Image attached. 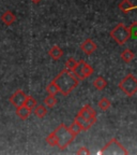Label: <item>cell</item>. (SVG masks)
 <instances>
[{"instance_id": "obj_16", "label": "cell", "mask_w": 137, "mask_h": 155, "mask_svg": "<svg viewBox=\"0 0 137 155\" xmlns=\"http://www.w3.org/2000/svg\"><path fill=\"white\" fill-rule=\"evenodd\" d=\"M85 61H77V65L76 67H75V69L73 70V72H74V74L77 77V79L79 81H83L85 80L84 77H83V65H84Z\"/></svg>"}, {"instance_id": "obj_27", "label": "cell", "mask_w": 137, "mask_h": 155, "mask_svg": "<svg viewBox=\"0 0 137 155\" xmlns=\"http://www.w3.org/2000/svg\"><path fill=\"white\" fill-rule=\"evenodd\" d=\"M31 1H32L33 3H36H36H40V2H41L42 0H31Z\"/></svg>"}, {"instance_id": "obj_14", "label": "cell", "mask_w": 137, "mask_h": 155, "mask_svg": "<svg viewBox=\"0 0 137 155\" xmlns=\"http://www.w3.org/2000/svg\"><path fill=\"white\" fill-rule=\"evenodd\" d=\"M32 111H33L34 115H36V117L43 119L44 116L47 114V108H46L45 106H36Z\"/></svg>"}, {"instance_id": "obj_17", "label": "cell", "mask_w": 137, "mask_h": 155, "mask_svg": "<svg viewBox=\"0 0 137 155\" xmlns=\"http://www.w3.org/2000/svg\"><path fill=\"white\" fill-rule=\"evenodd\" d=\"M44 104H45L46 108H54V107L57 104V98H56L54 95H48L44 98Z\"/></svg>"}, {"instance_id": "obj_8", "label": "cell", "mask_w": 137, "mask_h": 155, "mask_svg": "<svg viewBox=\"0 0 137 155\" xmlns=\"http://www.w3.org/2000/svg\"><path fill=\"white\" fill-rule=\"evenodd\" d=\"M78 114H79V115H82L83 117H85V119H87V120L96 117L95 110H94L93 108L90 106V104H85L82 109H80V111L78 112Z\"/></svg>"}, {"instance_id": "obj_10", "label": "cell", "mask_w": 137, "mask_h": 155, "mask_svg": "<svg viewBox=\"0 0 137 155\" xmlns=\"http://www.w3.org/2000/svg\"><path fill=\"white\" fill-rule=\"evenodd\" d=\"M48 54H49V56H51V58H53L54 61H59L61 57H62L63 55V51L61 50L60 46L58 45H54L53 48L48 51Z\"/></svg>"}, {"instance_id": "obj_18", "label": "cell", "mask_w": 137, "mask_h": 155, "mask_svg": "<svg viewBox=\"0 0 137 155\" xmlns=\"http://www.w3.org/2000/svg\"><path fill=\"white\" fill-rule=\"evenodd\" d=\"M24 106H26L28 109H30L32 111V110L36 108V106H38V102H36V100L34 99L32 96H27L26 100H25V104Z\"/></svg>"}, {"instance_id": "obj_23", "label": "cell", "mask_w": 137, "mask_h": 155, "mask_svg": "<svg viewBox=\"0 0 137 155\" xmlns=\"http://www.w3.org/2000/svg\"><path fill=\"white\" fill-rule=\"evenodd\" d=\"M45 140L49 145H51V147H56V145H57V137H56V135H55V131H53V133L49 134V135L46 137Z\"/></svg>"}, {"instance_id": "obj_6", "label": "cell", "mask_w": 137, "mask_h": 155, "mask_svg": "<svg viewBox=\"0 0 137 155\" xmlns=\"http://www.w3.org/2000/svg\"><path fill=\"white\" fill-rule=\"evenodd\" d=\"M74 121L80 126L82 130H89L92 126H93L94 124L96 123V117H93V119H90V120H87V119H85V117H83L82 115H79V114L77 113V115L75 116Z\"/></svg>"}, {"instance_id": "obj_2", "label": "cell", "mask_w": 137, "mask_h": 155, "mask_svg": "<svg viewBox=\"0 0 137 155\" xmlns=\"http://www.w3.org/2000/svg\"><path fill=\"white\" fill-rule=\"evenodd\" d=\"M54 131H55V135L57 137V147L60 150L67 149L76 137L75 135H73L70 128L65 126L64 124H60Z\"/></svg>"}, {"instance_id": "obj_11", "label": "cell", "mask_w": 137, "mask_h": 155, "mask_svg": "<svg viewBox=\"0 0 137 155\" xmlns=\"http://www.w3.org/2000/svg\"><path fill=\"white\" fill-rule=\"evenodd\" d=\"M1 21H2L5 25H8V26H11V25L16 21V16H15L11 11H5V12L1 15Z\"/></svg>"}, {"instance_id": "obj_12", "label": "cell", "mask_w": 137, "mask_h": 155, "mask_svg": "<svg viewBox=\"0 0 137 155\" xmlns=\"http://www.w3.org/2000/svg\"><path fill=\"white\" fill-rule=\"evenodd\" d=\"M134 57H135L134 52L131 51V50H129V48L122 51V53H121V59H122L125 64H130L131 61L134 59Z\"/></svg>"}, {"instance_id": "obj_9", "label": "cell", "mask_w": 137, "mask_h": 155, "mask_svg": "<svg viewBox=\"0 0 137 155\" xmlns=\"http://www.w3.org/2000/svg\"><path fill=\"white\" fill-rule=\"evenodd\" d=\"M31 113L32 111L30 109H28L26 106H20L18 108H16V115L20 120H27Z\"/></svg>"}, {"instance_id": "obj_3", "label": "cell", "mask_w": 137, "mask_h": 155, "mask_svg": "<svg viewBox=\"0 0 137 155\" xmlns=\"http://www.w3.org/2000/svg\"><path fill=\"white\" fill-rule=\"evenodd\" d=\"M111 37L115 40L117 44L123 45L131 38L129 27H126L124 24L120 23L111 31Z\"/></svg>"}, {"instance_id": "obj_7", "label": "cell", "mask_w": 137, "mask_h": 155, "mask_svg": "<svg viewBox=\"0 0 137 155\" xmlns=\"http://www.w3.org/2000/svg\"><path fill=\"white\" fill-rule=\"evenodd\" d=\"M80 50H82L86 55H91L96 50V44L91 39H87V40H85V41L80 44Z\"/></svg>"}, {"instance_id": "obj_15", "label": "cell", "mask_w": 137, "mask_h": 155, "mask_svg": "<svg viewBox=\"0 0 137 155\" xmlns=\"http://www.w3.org/2000/svg\"><path fill=\"white\" fill-rule=\"evenodd\" d=\"M133 8H134V5H133V3L131 2L130 0H122V1L119 3V9H120L123 13L130 12Z\"/></svg>"}, {"instance_id": "obj_22", "label": "cell", "mask_w": 137, "mask_h": 155, "mask_svg": "<svg viewBox=\"0 0 137 155\" xmlns=\"http://www.w3.org/2000/svg\"><path fill=\"white\" fill-rule=\"evenodd\" d=\"M76 65H77V61L75 59V58L71 57V58H69V59L67 61L64 67H65V69H67V70L73 71L75 69V67H76Z\"/></svg>"}, {"instance_id": "obj_1", "label": "cell", "mask_w": 137, "mask_h": 155, "mask_svg": "<svg viewBox=\"0 0 137 155\" xmlns=\"http://www.w3.org/2000/svg\"><path fill=\"white\" fill-rule=\"evenodd\" d=\"M53 81L57 84L59 93H61L63 96L70 95L71 92L74 88H76L78 83H79V80L77 79L74 72L67 70V69H63Z\"/></svg>"}, {"instance_id": "obj_13", "label": "cell", "mask_w": 137, "mask_h": 155, "mask_svg": "<svg viewBox=\"0 0 137 155\" xmlns=\"http://www.w3.org/2000/svg\"><path fill=\"white\" fill-rule=\"evenodd\" d=\"M93 86L95 87V90L103 91V90H105V87L107 86V82H106V80L104 79L103 77H99V78H96L95 80H94Z\"/></svg>"}, {"instance_id": "obj_5", "label": "cell", "mask_w": 137, "mask_h": 155, "mask_svg": "<svg viewBox=\"0 0 137 155\" xmlns=\"http://www.w3.org/2000/svg\"><path fill=\"white\" fill-rule=\"evenodd\" d=\"M27 98V95L25 94L24 91L22 90H17L12 96L10 97V104H13L15 108H18L20 106H24L25 100Z\"/></svg>"}, {"instance_id": "obj_20", "label": "cell", "mask_w": 137, "mask_h": 155, "mask_svg": "<svg viewBox=\"0 0 137 155\" xmlns=\"http://www.w3.org/2000/svg\"><path fill=\"white\" fill-rule=\"evenodd\" d=\"M92 73H93V68L85 61L84 65H83V77H84V79H87L88 77H90Z\"/></svg>"}, {"instance_id": "obj_4", "label": "cell", "mask_w": 137, "mask_h": 155, "mask_svg": "<svg viewBox=\"0 0 137 155\" xmlns=\"http://www.w3.org/2000/svg\"><path fill=\"white\" fill-rule=\"evenodd\" d=\"M119 88L128 97H132L137 93V79L133 74H128L119 83Z\"/></svg>"}, {"instance_id": "obj_21", "label": "cell", "mask_w": 137, "mask_h": 155, "mask_svg": "<svg viewBox=\"0 0 137 155\" xmlns=\"http://www.w3.org/2000/svg\"><path fill=\"white\" fill-rule=\"evenodd\" d=\"M99 107L101 108V110H103V111H106V110H108L109 108L111 107V102L109 99H107V98H102L101 100L99 101Z\"/></svg>"}, {"instance_id": "obj_26", "label": "cell", "mask_w": 137, "mask_h": 155, "mask_svg": "<svg viewBox=\"0 0 137 155\" xmlns=\"http://www.w3.org/2000/svg\"><path fill=\"white\" fill-rule=\"evenodd\" d=\"M76 154H78V155H80V154H90V151L88 150V149L86 148V147H82V148H79L78 150L76 151Z\"/></svg>"}, {"instance_id": "obj_19", "label": "cell", "mask_w": 137, "mask_h": 155, "mask_svg": "<svg viewBox=\"0 0 137 155\" xmlns=\"http://www.w3.org/2000/svg\"><path fill=\"white\" fill-rule=\"evenodd\" d=\"M46 92H47V94L48 95H57L58 93H59V90H58V86H57V84H56L54 81H51L49 84L46 86Z\"/></svg>"}, {"instance_id": "obj_24", "label": "cell", "mask_w": 137, "mask_h": 155, "mask_svg": "<svg viewBox=\"0 0 137 155\" xmlns=\"http://www.w3.org/2000/svg\"><path fill=\"white\" fill-rule=\"evenodd\" d=\"M69 128H70V130L72 131L73 135H75V136H77L78 134L80 133V131H82V128H80V126L78 125V124H77L75 121L73 122L72 124H71V126L69 127Z\"/></svg>"}, {"instance_id": "obj_25", "label": "cell", "mask_w": 137, "mask_h": 155, "mask_svg": "<svg viewBox=\"0 0 137 155\" xmlns=\"http://www.w3.org/2000/svg\"><path fill=\"white\" fill-rule=\"evenodd\" d=\"M129 30H130L131 37H133L134 39H137V22H133L131 24V26L129 27Z\"/></svg>"}]
</instances>
